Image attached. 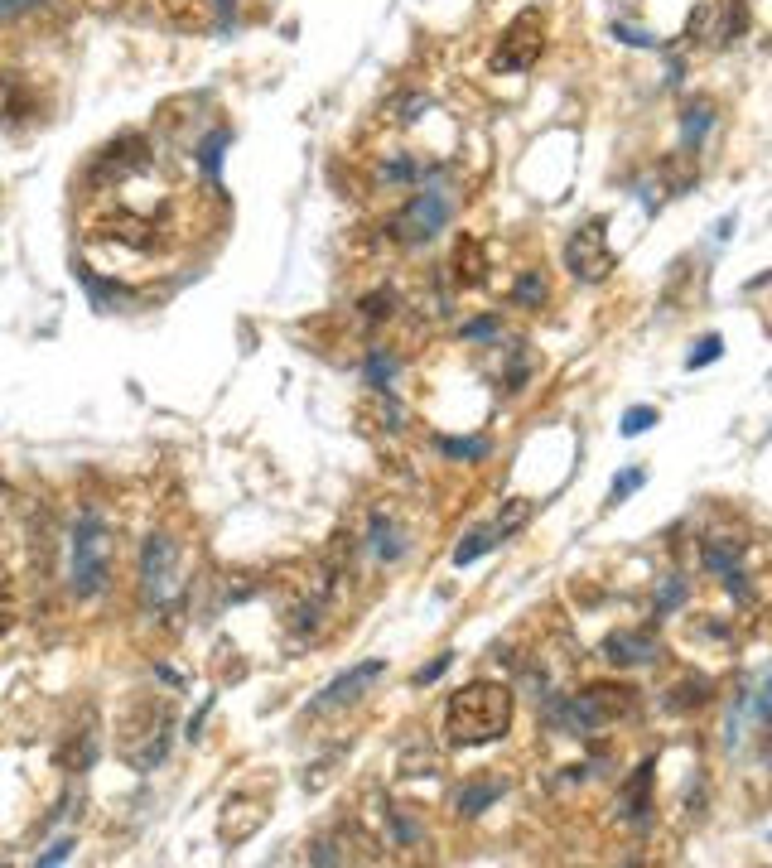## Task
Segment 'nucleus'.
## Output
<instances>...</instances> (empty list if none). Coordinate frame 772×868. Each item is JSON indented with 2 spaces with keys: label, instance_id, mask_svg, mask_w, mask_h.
<instances>
[{
  "label": "nucleus",
  "instance_id": "nucleus-5",
  "mask_svg": "<svg viewBox=\"0 0 772 868\" xmlns=\"http://www.w3.org/2000/svg\"><path fill=\"white\" fill-rule=\"evenodd\" d=\"M454 217V198L444 189H420L411 193V203L396 213V222H391V237L396 242H430L435 232H444V222Z\"/></svg>",
  "mask_w": 772,
  "mask_h": 868
},
{
  "label": "nucleus",
  "instance_id": "nucleus-27",
  "mask_svg": "<svg viewBox=\"0 0 772 868\" xmlns=\"http://www.w3.org/2000/svg\"><path fill=\"white\" fill-rule=\"evenodd\" d=\"M642 483H647V473H642V468H628L623 478H613V488H608V502H623V497H633Z\"/></svg>",
  "mask_w": 772,
  "mask_h": 868
},
{
  "label": "nucleus",
  "instance_id": "nucleus-30",
  "mask_svg": "<svg viewBox=\"0 0 772 868\" xmlns=\"http://www.w3.org/2000/svg\"><path fill=\"white\" fill-rule=\"evenodd\" d=\"M391 304H396V295H391V290H386V295L362 299V309H367V319H372V324H382V319H391Z\"/></svg>",
  "mask_w": 772,
  "mask_h": 868
},
{
  "label": "nucleus",
  "instance_id": "nucleus-26",
  "mask_svg": "<svg viewBox=\"0 0 772 868\" xmlns=\"http://www.w3.org/2000/svg\"><path fill=\"white\" fill-rule=\"evenodd\" d=\"M652 425H657V410H652V406H633L628 415H623V434H628V439L647 434Z\"/></svg>",
  "mask_w": 772,
  "mask_h": 868
},
{
  "label": "nucleus",
  "instance_id": "nucleus-28",
  "mask_svg": "<svg viewBox=\"0 0 772 868\" xmlns=\"http://www.w3.org/2000/svg\"><path fill=\"white\" fill-rule=\"evenodd\" d=\"M10 623H15V589H10V574L0 565V637L10 632Z\"/></svg>",
  "mask_w": 772,
  "mask_h": 868
},
{
  "label": "nucleus",
  "instance_id": "nucleus-22",
  "mask_svg": "<svg viewBox=\"0 0 772 868\" xmlns=\"http://www.w3.org/2000/svg\"><path fill=\"white\" fill-rule=\"evenodd\" d=\"M719 353H724V338H719V333H705V338H700V348H690L686 367H690V372H695V367H710Z\"/></svg>",
  "mask_w": 772,
  "mask_h": 868
},
{
  "label": "nucleus",
  "instance_id": "nucleus-14",
  "mask_svg": "<svg viewBox=\"0 0 772 868\" xmlns=\"http://www.w3.org/2000/svg\"><path fill=\"white\" fill-rule=\"evenodd\" d=\"M526 521H531V502L526 497H512L502 512H497V521H493V531H497V541H507V536H517L522 531Z\"/></svg>",
  "mask_w": 772,
  "mask_h": 868
},
{
  "label": "nucleus",
  "instance_id": "nucleus-7",
  "mask_svg": "<svg viewBox=\"0 0 772 868\" xmlns=\"http://www.w3.org/2000/svg\"><path fill=\"white\" fill-rule=\"evenodd\" d=\"M565 266H570L575 280H589V285H599V280L613 271V251H608L604 217H589L575 237H570V246H565Z\"/></svg>",
  "mask_w": 772,
  "mask_h": 868
},
{
  "label": "nucleus",
  "instance_id": "nucleus-6",
  "mask_svg": "<svg viewBox=\"0 0 772 868\" xmlns=\"http://www.w3.org/2000/svg\"><path fill=\"white\" fill-rule=\"evenodd\" d=\"M266 815H271V791L261 787V782L237 787L227 796V806H222V825H218L222 844H247L266 825Z\"/></svg>",
  "mask_w": 772,
  "mask_h": 868
},
{
  "label": "nucleus",
  "instance_id": "nucleus-25",
  "mask_svg": "<svg viewBox=\"0 0 772 868\" xmlns=\"http://www.w3.org/2000/svg\"><path fill=\"white\" fill-rule=\"evenodd\" d=\"M686 594H690V584L676 574V579H666V589H662V598H657V618H666L671 608H681L686 603Z\"/></svg>",
  "mask_w": 772,
  "mask_h": 868
},
{
  "label": "nucleus",
  "instance_id": "nucleus-11",
  "mask_svg": "<svg viewBox=\"0 0 772 868\" xmlns=\"http://www.w3.org/2000/svg\"><path fill=\"white\" fill-rule=\"evenodd\" d=\"M652 777H657V762H642L633 777L618 791V806H623V820L633 825H647V811H652Z\"/></svg>",
  "mask_w": 772,
  "mask_h": 868
},
{
  "label": "nucleus",
  "instance_id": "nucleus-33",
  "mask_svg": "<svg viewBox=\"0 0 772 868\" xmlns=\"http://www.w3.org/2000/svg\"><path fill=\"white\" fill-rule=\"evenodd\" d=\"M497 333V319L488 314V319H473V324H464V338H493Z\"/></svg>",
  "mask_w": 772,
  "mask_h": 868
},
{
  "label": "nucleus",
  "instance_id": "nucleus-23",
  "mask_svg": "<svg viewBox=\"0 0 772 868\" xmlns=\"http://www.w3.org/2000/svg\"><path fill=\"white\" fill-rule=\"evenodd\" d=\"M382 179L386 184H415V179H425V169L415 160H386L382 164Z\"/></svg>",
  "mask_w": 772,
  "mask_h": 868
},
{
  "label": "nucleus",
  "instance_id": "nucleus-32",
  "mask_svg": "<svg viewBox=\"0 0 772 868\" xmlns=\"http://www.w3.org/2000/svg\"><path fill=\"white\" fill-rule=\"evenodd\" d=\"M613 39H623V44H633V49H652L657 39H647V34H637V29L628 25H613Z\"/></svg>",
  "mask_w": 772,
  "mask_h": 868
},
{
  "label": "nucleus",
  "instance_id": "nucleus-8",
  "mask_svg": "<svg viewBox=\"0 0 772 868\" xmlns=\"http://www.w3.org/2000/svg\"><path fill=\"white\" fill-rule=\"evenodd\" d=\"M541 34H546V29H541V15H536V10H522V15L507 25V34H502L493 63L502 73H526V68L541 58V44H546Z\"/></svg>",
  "mask_w": 772,
  "mask_h": 868
},
{
  "label": "nucleus",
  "instance_id": "nucleus-15",
  "mask_svg": "<svg viewBox=\"0 0 772 868\" xmlns=\"http://www.w3.org/2000/svg\"><path fill=\"white\" fill-rule=\"evenodd\" d=\"M372 550L382 555V560H396L406 545H401V531H396V521L391 516H372Z\"/></svg>",
  "mask_w": 772,
  "mask_h": 868
},
{
  "label": "nucleus",
  "instance_id": "nucleus-24",
  "mask_svg": "<svg viewBox=\"0 0 772 868\" xmlns=\"http://www.w3.org/2000/svg\"><path fill=\"white\" fill-rule=\"evenodd\" d=\"M710 700V680H686L681 690H676V700H666L671 709H690V705H705Z\"/></svg>",
  "mask_w": 772,
  "mask_h": 868
},
{
  "label": "nucleus",
  "instance_id": "nucleus-29",
  "mask_svg": "<svg viewBox=\"0 0 772 868\" xmlns=\"http://www.w3.org/2000/svg\"><path fill=\"white\" fill-rule=\"evenodd\" d=\"M386 815H391V825H396V844H415V840H420V825H415L406 811H386Z\"/></svg>",
  "mask_w": 772,
  "mask_h": 868
},
{
  "label": "nucleus",
  "instance_id": "nucleus-35",
  "mask_svg": "<svg viewBox=\"0 0 772 868\" xmlns=\"http://www.w3.org/2000/svg\"><path fill=\"white\" fill-rule=\"evenodd\" d=\"M758 719H763V724L772 719V676H768V690H763V700H758Z\"/></svg>",
  "mask_w": 772,
  "mask_h": 868
},
{
  "label": "nucleus",
  "instance_id": "nucleus-34",
  "mask_svg": "<svg viewBox=\"0 0 772 868\" xmlns=\"http://www.w3.org/2000/svg\"><path fill=\"white\" fill-rule=\"evenodd\" d=\"M68 849H73V840L54 844V849H49V854H44V859H39V864H63V859H68Z\"/></svg>",
  "mask_w": 772,
  "mask_h": 868
},
{
  "label": "nucleus",
  "instance_id": "nucleus-16",
  "mask_svg": "<svg viewBox=\"0 0 772 868\" xmlns=\"http://www.w3.org/2000/svg\"><path fill=\"white\" fill-rule=\"evenodd\" d=\"M710 121H715V107H710V102H690L686 121H681V136H686V145H700V140H705V131H710Z\"/></svg>",
  "mask_w": 772,
  "mask_h": 868
},
{
  "label": "nucleus",
  "instance_id": "nucleus-2",
  "mask_svg": "<svg viewBox=\"0 0 772 868\" xmlns=\"http://www.w3.org/2000/svg\"><path fill=\"white\" fill-rule=\"evenodd\" d=\"M68 589H73V598H102L111 589V526L102 507H83L73 521Z\"/></svg>",
  "mask_w": 772,
  "mask_h": 868
},
{
  "label": "nucleus",
  "instance_id": "nucleus-9",
  "mask_svg": "<svg viewBox=\"0 0 772 868\" xmlns=\"http://www.w3.org/2000/svg\"><path fill=\"white\" fill-rule=\"evenodd\" d=\"M386 676V661L382 656H372V661H358L353 671H343L338 680H329L324 685V695L309 705V714H329V709H343V705H353V700H362V690L372 685V680H382Z\"/></svg>",
  "mask_w": 772,
  "mask_h": 868
},
{
  "label": "nucleus",
  "instance_id": "nucleus-3",
  "mask_svg": "<svg viewBox=\"0 0 772 868\" xmlns=\"http://www.w3.org/2000/svg\"><path fill=\"white\" fill-rule=\"evenodd\" d=\"M140 603L150 613H179L184 608V560H179V541L169 531H150L145 550H140Z\"/></svg>",
  "mask_w": 772,
  "mask_h": 868
},
{
  "label": "nucleus",
  "instance_id": "nucleus-10",
  "mask_svg": "<svg viewBox=\"0 0 772 868\" xmlns=\"http://www.w3.org/2000/svg\"><path fill=\"white\" fill-rule=\"evenodd\" d=\"M604 656L613 666H652L662 656V642H657L652 627H623L604 642Z\"/></svg>",
  "mask_w": 772,
  "mask_h": 868
},
{
  "label": "nucleus",
  "instance_id": "nucleus-1",
  "mask_svg": "<svg viewBox=\"0 0 772 868\" xmlns=\"http://www.w3.org/2000/svg\"><path fill=\"white\" fill-rule=\"evenodd\" d=\"M507 724H512V690L497 685V680H469L444 705V738L454 748L493 743V738L507 733Z\"/></svg>",
  "mask_w": 772,
  "mask_h": 868
},
{
  "label": "nucleus",
  "instance_id": "nucleus-4",
  "mask_svg": "<svg viewBox=\"0 0 772 868\" xmlns=\"http://www.w3.org/2000/svg\"><path fill=\"white\" fill-rule=\"evenodd\" d=\"M169 729H174V709L160 700H140L121 724H116V753L131 762L136 772H150L169 753Z\"/></svg>",
  "mask_w": 772,
  "mask_h": 868
},
{
  "label": "nucleus",
  "instance_id": "nucleus-12",
  "mask_svg": "<svg viewBox=\"0 0 772 868\" xmlns=\"http://www.w3.org/2000/svg\"><path fill=\"white\" fill-rule=\"evenodd\" d=\"M483 271H488L483 246L473 242V237H464V242H459V251H454V275H459L464 285H478V280H483Z\"/></svg>",
  "mask_w": 772,
  "mask_h": 868
},
{
  "label": "nucleus",
  "instance_id": "nucleus-31",
  "mask_svg": "<svg viewBox=\"0 0 772 868\" xmlns=\"http://www.w3.org/2000/svg\"><path fill=\"white\" fill-rule=\"evenodd\" d=\"M449 661H454V651H444V656H435L430 666H420V671H415V685H430V680H440L444 671H449Z\"/></svg>",
  "mask_w": 772,
  "mask_h": 868
},
{
  "label": "nucleus",
  "instance_id": "nucleus-19",
  "mask_svg": "<svg viewBox=\"0 0 772 868\" xmlns=\"http://www.w3.org/2000/svg\"><path fill=\"white\" fill-rule=\"evenodd\" d=\"M695 174H700V169H695V155H686V150L666 160V179H671V189L676 193H686L690 184H695Z\"/></svg>",
  "mask_w": 772,
  "mask_h": 868
},
{
  "label": "nucleus",
  "instance_id": "nucleus-21",
  "mask_svg": "<svg viewBox=\"0 0 772 868\" xmlns=\"http://www.w3.org/2000/svg\"><path fill=\"white\" fill-rule=\"evenodd\" d=\"M440 449L449 454V459H488V439H440Z\"/></svg>",
  "mask_w": 772,
  "mask_h": 868
},
{
  "label": "nucleus",
  "instance_id": "nucleus-20",
  "mask_svg": "<svg viewBox=\"0 0 772 868\" xmlns=\"http://www.w3.org/2000/svg\"><path fill=\"white\" fill-rule=\"evenodd\" d=\"M391 377H396V357L382 353V348H372V353H367V386L386 391V381Z\"/></svg>",
  "mask_w": 772,
  "mask_h": 868
},
{
  "label": "nucleus",
  "instance_id": "nucleus-13",
  "mask_svg": "<svg viewBox=\"0 0 772 868\" xmlns=\"http://www.w3.org/2000/svg\"><path fill=\"white\" fill-rule=\"evenodd\" d=\"M502 787H507V782H469V787L459 791V811H464V815L488 811L497 796H502Z\"/></svg>",
  "mask_w": 772,
  "mask_h": 868
},
{
  "label": "nucleus",
  "instance_id": "nucleus-18",
  "mask_svg": "<svg viewBox=\"0 0 772 868\" xmlns=\"http://www.w3.org/2000/svg\"><path fill=\"white\" fill-rule=\"evenodd\" d=\"M512 299L522 304V309H541L546 304V280H541V271H526L517 285H512Z\"/></svg>",
  "mask_w": 772,
  "mask_h": 868
},
{
  "label": "nucleus",
  "instance_id": "nucleus-17",
  "mask_svg": "<svg viewBox=\"0 0 772 868\" xmlns=\"http://www.w3.org/2000/svg\"><path fill=\"white\" fill-rule=\"evenodd\" d=\"M493 545H497V531H493V526H488V531H469L464 541L454 545V565H473V560H478V555H488Z\"/></svg>",
  "mask_w": 772,
  "mask_h": 868
}]
</instances>
